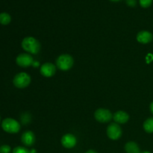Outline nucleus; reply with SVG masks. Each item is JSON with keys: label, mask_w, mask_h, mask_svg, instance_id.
I'll return each instance as SVG.
<instances>
[{"label": "nucleus", "mask_w": 153, "mask_h": 153, "mask_svg": "<svg viewBox=\"0 0 153 153\" xmlns=\"http://www.w3.org/2000/svg\"><path fill=\"white\" fill-rule=\"evenodd\" d=\"M21 46L28 54H36L38 53L41 49L40 43L36 38L33 37H26L22 40L21 43Z\"/></svg>", "instance_id": "1"}, {"label": "nucleus", "mask_w": 153, "mask_h": 153, "mask_svg": "<svg viewBox=\"0 0 153 153\" xmlns=\"http://www.w3.org/2000/svg\"><path fill=\"white\" fill-rule=\"evenodd\" d=\"M73 58L68 54H62L56 59V67L61 71H67L73 67Z\"/></svg>", "instance_id": "2"}, {"label": "nucleus", "mask_w": 153, "mask_h": 153, "mask_svg": "<svg viewBox=\"0 0 153 153\" xmlns=\"http://www.w3.org/2000/svg\"><path fill=\"white\" fill-rule=\"evenodd\" d=\"M1 128L5 132L9 134H16L20 130V124L13 118H5L1 123Z\"/></svg>", "instance_id": "3"}, {"label": "nucleus", "mask_w": 153, "mask_h": 153, "mask_svg": "<svg viewBox=\"0 0 153 153\" xmlns=\"http://www.w3.org/2000/svg\"><path fill=\"white\" fill-rule=\"evenodd\" d=\"M30 83H31V76L26 73H18L13 79V85L19 89L27 88Z\"/></svg>", "instance_id": "4"}, {"label": "nucleus", "mask_w": 153, "mask_h": 153, "mask_svg": "<svg viewBox=\"0 0 153 153\" xmlns=\"http://www.w3.org/2000/svg\"><path fill=\"white\" fill-rule=\"evenodd\" d=\"M96 120L102 123H108L113 119V114L109 110L105 108H99L94 113Z\"/></svg>", "instance_id": "5"}, {"label": "nucleus", "mask_w": 153, "mask_h": 153, "mask_svg": "<svg viewBox=\"0 0 153 153\" xmlns=\"http://www.w3.org/2000/svg\"><path fill=\"white\" fill-rule=\"evenodd\" d=\"M107 135L111 140H117L120 139L122 136V128L120 126L119 124L116 123H113L108 125L106 129Z\"/></svg>", "instance_id": "6"}, {"label": "nucleus", "mask_w": 153, "mask_h": 153, "mask_svg": "<svg viewBox=\"0 0 153 153\" xmlns=\"http://www.w3.org/2000/svg\"><path fill=\"white\" fill-rule=\"evenodd\" d=\"M16 63L19 67L26 68L33 65L34 58L28 53H21L16 57Z\"/></svg>", "instance_id": "7"}, {"label": "nucleus", "mask_w": 153, "mask_h": 153, "mask_svg": "<svg viewBox=\"0 0 153 153\" xmlns=\"http://www.w3.org/2000/svg\"><path fill=\"white\" fill-rule=\"evenodd\" d=\"M56 66L54 65L52 63H45L42 64L40 67V73L44 77L50 78L53 76L56 73Z\"/></svg>", "instance_id": "8"}, {"label": "nucleus", "mask_w": 153, "mask_h": 153, "mask_svg": "<svg viewBox=\"0 0 153 153\" xmlns=\"http://www.w3.org/2000/svg\"><path fill=\"white\" fill-rule=\"evenodd\" d=\"M77 143V139L73 134H66L61 137V144L64 148L71 149Z\"/></svg>", "instance_id": "9"}, {"label": "nucleus", "mask_w": 153, "mask_h": 153, "mask_svg": "<svg viewBox=\"0 0 153 153\" xmlns=\"http://www.w3.org/2000/svg\"><path fill=\"white\" fill-rule=\"evenodd\" d=\"M35 135L31 131H25L21 136V141L25 146H31L35 143Z\"/></svg>", "instance_id": "10"}, {"label": "nucleus", "mask_w": 153, "mask_h": 153, "mask_svg": "<svg viewBox=\"0 0 153 153\" xmlns=\"http://www.w3.org/2000/svg\"><path fill=\"white\" fill-rule=\"evenodd\" d=\"M113 120L117 124H124L129 120V115L123 111H117L113 114Z\"/></svg>", "instance_id": "11"}, {"label": "nucleus", "mask_w": 153, "mask_h": 153, "mask_svg": "<svg viewBox=\"0 0 153 153\" xmlns=\"http://www.w3.org/2000/svg\"><path fill=\"white\" fill-rule=\"evenodd\" d=\"M137 40L142 44H146L150 43L153 39L152 33L147 31H141L137 34Z\"/></svg>", "instance_id": "12"}, {"label": "nucleus", "mask_w": 153, "mask_h": 153, "mask_svg": "<svg viewBox=\"0 0 153 153\" xmlns=\"http://www.w3.org/2000/svg\"><path fill=\"white\" fill-rule=\"evenodd\" d=\"M125 150L126 153H140L138 145L134 141H128L125 145Z\"/></svg>", "instance_id": "13"}, {"label": "nucleus", "mask_w": 153, "mask_h": 153, "mask_svg": "<svg viewBox=\"0 0 153 153\" xmlns=\"http://www.w3.org/2000/svg\"><path fill=\"white\" fill-rule=\"evenodd\" d=\"M143 128L147 133H153V117L148 118L143 123Z\"/></svg>", "instance_id": "14"}, {"label": "nucleus", "mask_w": 153, "mask_h": 153, "mask_svg": "<svg viewBox=\"0 0 153 153\" xmlns=\"http://www.w3.org/2000/svg\"><path fill=\"white\" fill-rule=\"evenodd\" d=\"M11 21V17H10V14L7 13L3 12V13H0V23L1 25H8Z\"/></svg>", "instance_id": "15"}, {"label": "nucleus", "mask_w": 153, "mask_h": 153, "mask_svg": "<svg viewBox=\"0 0 153 153\" xmlns=\"http://www.w3.org/2000/svg\"><path fill=\"white\" fill-rule=\"evenodd\" d=\"M12 153H30V151L23 146H16L13 149Z\"/></svg>", "instance_id": "16"}, {"label": "nucleus", "mask_w": 153, "mask_h": 153, "mask_svg": "<svg viewBox=\"0 0 153 153\" xmlns=\"http://www.w3.org/2000/svg\"><path fill=\"white\" fill-rule=\"evenodd\" d=\"M139 1H140V6L144 8L149 7L152 3V0H139Z\"/></svg>", "instance_id": "17"}, {"label": "nucleus", "mask_w": 153, "mask_h": 153, "mask_svg": "<svg viewBox=\"0 0 153 153\" xmlns=\"http://www.w3.org/2000/svg\"><path fill=\"white\" fill-rule=\"evenodd\" d=\"M11 148L8 145H2L0 146V153H10Z\"/></svg>", "instance_id": "18"}, {"label": "nucleus", "mask_w": 153, "mask_h": 153, "mask_svg": "<svg viewBox=\"0 0 153 153\" xmlns=\"http://www.w3.org/2000/svg\"><path fill=\"white\" fill-rule=\"evenodd\" d=\"M126 4L130 7H134L137 4L136 0H126Z\"/></svg>", "instance_id": "19"}, {"label": "nucleus", "mask_w": 153, "mask_h": 153, "mask_svg": "<svg viewBox=\"0 0 153 153\" xmlns=\"http://www.w3.org/2000/svg\"><path fill=\"white\" fill-rule=\"evenodd\" d=\"M149 108H150V111L152 112V114H153V102L150 104V107H149Z\"/></svg>", "instance_id": "20"}, {"label": "nucleus", "mask_w": 153, "mask_h": 153, "mask_svg": "<svg viewBox=\"0 0 153 153\" xmlns=\"http://www.w3.org/2000/svg\"><path fill=\"white\" fill-rule=\"evenodd\" d=\"M85 153H97V152H96V151H94V150H93V149H90V150H88V151H87Z\"/></svg>", "instance_id": "21"}, {"label": "nucleus", "mask_w": 153, "mask_h": 153, "mask_svg": "<svg viewBox=\"0 0 153 153\" xmlns=\"http://www.w3.org/2000/svg\"><path fill=\"white\" fill-rule=\"evenodd\" d=\"M140 153H150V152H148V151H144V152H140Z\"/></svg>", "instance_id": "22"}, {"label": "nucleus", "mask_w": 153, "mask_h": 153, "mask_svg": "<svg viewBox=\"0 0 153 153\" xmlns=\"http://www.w3.org/2000/svg\"><path fill=\"white\" fill-rule=\"evenodd\" d=\"M111 1H120V0H111Z\"/></svg>", "instance_id": "23"}, {"label": "nucleus", "mask_w": 153, "mask_h": 153, "mask_svg": "<svg viewBox=\"0 0 153 153\" xmlns=\"http://www.w3.org/2000/svg\"><path fill=\"white\" fill-rule=\"evenodd\" d=\"M0 122H1V117H0Z\"/></svg>", "instance_id": "24"}]
</instances>
